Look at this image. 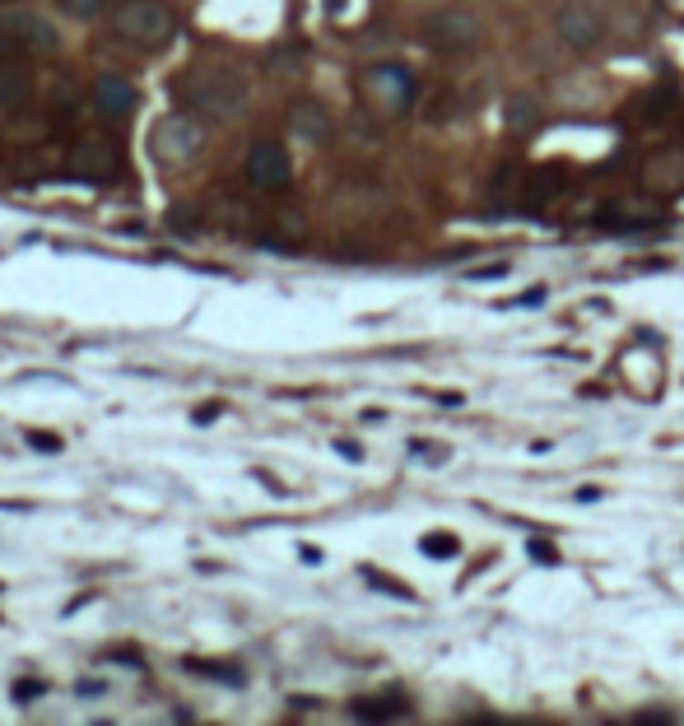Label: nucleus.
<instances>
[{"mask_svg":"<svg viewBox=\"0 0 684 726\" xmlns=\"http://www.w3.org/2000/svg\"><path fill=\"white\" fill-rule=\"evenodd\" d=\"M406 708L400 703H387V699H364V703H354V717H364V721H387V717H400Z\"/></svg>","mask_w":684,"mask_h":726,"instance_id":"nucleus-14","label":"nucleus"},{"mask_svg":"<svg viewBox=\"0 0 684 726\" xmlns=\"http://www.w3.org/2000/svg\"><path fill=\"white\" fill-rule=\"evenodd\" d=\"M508 275V261H489V266H470L466 279H503Z\"/></svg>","mask_w":684,"mask_h":726,"instance_id":"nucleus-18","label":"nucleus"},{"mask_svg":"<svg viewBox=\"0 0 684 726\" xmlns=\"http://www.w3.org/2000/svg\"><path fill=\"white\" fill-rule=\"evenodd\" d=\"M200 149H206V126H200L196 116H186V112H168V116L149 131V154H154L164 168H186V164H196Z\"/></svg>","mask_w":684,"mask_h":726,"instance_id":"nucleus-2","label":"nucleus"},{"mask_svg":"<svg viewBox=\"0 0 684 726\" xmlns=\"http://www.w3.org/2000/svg\"><path fill=\"white\" fill-rule=\"evenodd\" d=\"M558 177H563L558 168H545V173L536 177V187H531V206H545V200L558 191Z\"/></svg>","mask_w":684,"mask_h":726,"instance_id":"nucleus-15","label":"nucleus"},{"mask_svg":"<svg viewBox=\"0 0 684 726\" xmlns=\"http://www.w3.org/2000/svg\"><path fill=\"white\" fill-rule=\"evenodd\" d=\"M531 559H536V563H558V550H554L549 540H536V545H531Z\"/></svg>","mask_w":684,"mask_h":726,"instance_id":"nucleus-21","label":"nucleus"},{"mask_svg":"<svg viewBox=\"0 0 684 726\" xmlns=\"http://www.w3.org/2000/svg\"><path fill=\"white\" fill-rule=\"evenodd\" d=\"M517 303H521V308H540V303H545V289H527Z\"/></svg>","mask_w":684,"mask_h":726,"instance_id":"nucleus-23","label":"nucleus"},{"mask_svg":"<svg viewBox=\"0 0 684 726\" xmlns=\"http://www.w3.org/2000/svg\"><path fill=\"white\" fill-rule=\"evenodd\" d=\"M33 103V70L0 66V112H24Z\"/></svg>","mask_w":684,"mask_h":726,"instance_id":"nucleus-11","label":"nucleus"},{"mask_svg":"<svg viewBox=\"0 0 684 726\" xmlns=\"http://www.w3.org/2000/svg\"><path fill=\"white\" fill-rule=\"evenodd\" d=\"M56 5H61L70 19H94V15L107 5V0H56Z\"/></svg>","mask_w":684,"mask_h":726,"instance_id":"nucleus-16","label":"nucleus"},{"mask_svg":"<svg viewBox=\"0 0 684 726\" xmlns=\"http://www.w3.org/2000/svg\"><path fill=\"white\" fill-rule=\"evenodd\" d=\"M0 5H10V0H0Z\"/></svg>","mask_w":684,"mask_h":726,"instance_id":"nucleus-27","label":"nucleus"},{"mask_svg":"<svg viewBox=\"0 0 684 726\" xmlns=\"http://www.w3.org/2000/svg\"><path fill=\"white\" fill-rule=\"evenodd\" d=\"M336 448H340V457H349V461H358V457H364V452H358V448H354V442H345V438L336 442Z\"/></svg>","mask_w":684,"mask_h":726,"instance_id":"nucleus-24","label":"nucleus"},{"mask_svg":"<svg viewBox=\"0 0 684 726\" xmlns=\"http://www.w3.org/2000/svg\"><path fill=\"white\" fill-rule=\"evenodd\" d=\"M512 177H517V168H512V164H503V168L494 173V182H489V196H494V200H503V196H512V187H517Z\"/></svg>","mask_w":684,"mask_h":726,"instance_id":"nucleus-17","label":"nucleus"},{"mask_svg":"<svg viewBox=\"0 0 684 726\" xmlns=\"http://www.w3.org/2000/svg\"><path fill=\"white\" fill-rule=\"evenodd\" d=\"M424 37L438 52H470V47H479L485 28H479V19L470 10H433L424 19Z\"/></svg>","mask_w":684,"mask_h":726,"instance_id":"nucleus-4","label":"nucleus"},{"mask_svg":"<svg viewBox=\"0 0 684 726\" xmlns=\"http://www.w3.org/2000/svg\"><path fill=\"white\" fill-rule=\"evenodd\" d=\"M28 442H33L37 452H56V448H61V438H52V433H28Z\"/></svg>","mask_w":684,"mask_h":726,"instance_id":"nucleus-22","label":"nucleus"},{"mask_svg":"<svg viewBox=\"0 0 684 726\" xmlns=\"http://www.w3.org/2000/svg\"><path fill=\"white\" fill-rule=\"evenodd\" d=\"M182 103L196 107L200 116H215V121H233L247 112V79L237 70H196L186 85H182Z\"/></svg>","mask_w":684,"mask_h":726,"instance_id":"nucleus-1","label":"nucleus"},{"mask_svg":"<svg viewBox=\"0 0 684 726\" xmlns=\"http://www.w3.org/2000/svg\"><path fill=\"white\" fill-rule=\"evenodd\" d=\"M419 550H424L428 559H457V554H461V540H457L452 531H428V536L419 540Z\"/></svg>","mask_w":684,"mask_h":726,"instance_id":"nucleus-13","label":"nucleus"},{"mask_svg":"<svg viewBox=\"0 0 684 726\" xmlns=\"http://www.w3.org/2000/svg\"><path fill=\"white\" fill-rule=\"evenodd\" d=\"M65 173L85 177V182H107L122 173V154L103 140H79L70 154H65Z\"/></svg>","mask_w":684,"mask_h":726,"instance_id":"nucleus-8","label":"nucleus"},{"mask_svg":"<svg viewBox=\"0 0 684 726\" xmlns=\"http://www.w3.org/2000/svg\"><path fill=\"white\" fill-rule=\"evenodd\" d=\"M368 582H377V587H382L387 596H400V600H410V591H406V587H400V582H391V578H377L373 569H368Z\"/></svg>","mask_w":684,"mask_h":726,"instance_id":"nucleus-20","label":"nucleus"},{"mask_svg":"<svg viewBox=\"0 0 684 726\" xmlns=\"http://www.w3.org/2000/svg\"><path fill=\"white\" fill-rule=\"evenodd\" d=\"M289 126H294V136H303L307 145H321V140L331 136V116H327V107H321V103H298L294 116H289Z\"/></svg>","mask_w":684,"mask_h":726,"instance_id":"nucleus-12","label":"nucleus"},{"mask_svg":"<svg viewBox=\"0 0 684 726\" xmlns=\"http://www.w3.org/2000/svg\"><path fill=\"white\" fill-rule=\"evenodd\" d=\"M191 671H200V675H219V680H228V684H243V675L237 671H224V666H210V661H186Z\"/></svg>","mask_w":684,"mask_h":726,"instance_id":"nucleus-19","label":"nucleus"},{"mask_svg":"<svg viewBox=\"0 0 684 726\" xmlns=\"http://www.w3.org/2000/svg\"><path fill=\"white\" fill-rule=\"evenodd\" d=\"M0 33H5L15 47L43 52V56L61 47V33H56V24H52L47 15H37V10H10V15H0Z\"/></svg>","mask_w":684,"mask_h":726,"instance_id":"nucleus-6","label":"nucleus"},{"mask_svg":"<svg viewBox=\"0 0 684 726\" xmlns=\"http://www.w3.org/2000/svg\"><path fill=\"white\" fill-rule=\"evenodd\" d=\"M368 79H373V89H377V98H382L387 112H406V107H410V98H415V79L400 70V66H377Z\"/></svg>","mask_w":684,"mask_h":726,"instance_id":"nucleus-10","label":"nucleus"},{"mask_svg":"<svg viewBox=\"0 0 684 726\" xmlns=\"http://www.w3.org/2000/svg\"><path fill=\"white\" fill-rule=\"evenodd\" d=\"M219 415V406H206V410H196V424H210Z\"/></svg>","mask_w":684,"mask_h":726,"instance_id":"nucleus-25","label":"nucleus"},{"mask_svg":"<svg viewBox=\"0 0 684 726\" xmlns=\"http://www.w3.org/2000/svg\"><path fill=\"white\" fill-rule=\"evenodd\" d=\"M243 177L256 187V191H285L289 177H294V164H289V149L275 145V140H256L243 158Z\"/></svg>","mask_w":684,"mask_h":726,"instance_id":"nucleus-5","label":"nucleus"},{"mask_svg":"<svg viewBox=\"0 0 684 726\" xmlns=\"http://www.w3.org/2000/svg\"><path fill=\"white\" fill-rule=\"evenodd\" d=\"M298 554H303V563H321V550H312V545H303Z\"/></svg>","mask_w":684,"mask_h":726,"instance_id":"nucleus-26","label":"nucleus"},{"mask_svg":"<svg viewBox=\"0 0 684 726\" xmlns=\"http://www.w3.org/2000/svg\"><path fill=\"white\" fill-rule=\"evenodd\" d=\"M112 28L131 47H164L177 33V19H173L168 5H158V0H126V5L116 10Z\"/></svg>","mask_w":684,"mask_h":726,"instance_id":"nucleus-3","label":"nucleus"},{"mask_svg":"<svg viewBox=\"0 0 684 726\" xmlns=\"http://www.w3.org/2000/svg\"><path fill=\"white\" fill-rule=\"evenodd\" d=\"M94 107H98V116H107V121L131 116V107H136V85H131V79H122V75H98Z\"/></svg>","mask_w":684,"mask_h":726,"instance_id":"nucleus-9","label":"nucleus"},{"mask_svg":"<svg viewBox=\"0 0 684 726\" xmlns=\"http://www.w3.org/2000/svg\"><path fill=\"white\" fill-rule=\"evenodd\" d=\"M600 33H606V19H600L591 5H563V10L554 15V37H558L563 47H573V52L596 47Z\"/></svg>","mask_w":684,"mask_h":726,"instance_id":"nucleus-7","label":"nucleus"}]
</instances>
